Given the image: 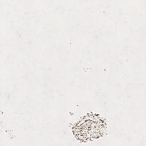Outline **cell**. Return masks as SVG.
<instances>
[{
    "label": "cell",
    "mask_w": 146,
    "mask_h": 146,
    "mask_svg": "<svg viewBox=\"0 0 146 146\" xmlns=\"http://www.w3.org/2000/svg\"><path fill=\"white\" fill-rule=\"evenodd\" d=\"M106 128V121L99 115L88 113L73 126L72 132L78 140L86 142L102 137Z\"/></svg>",
    "instance_id": "6da1fadb"
}]
</instances>
